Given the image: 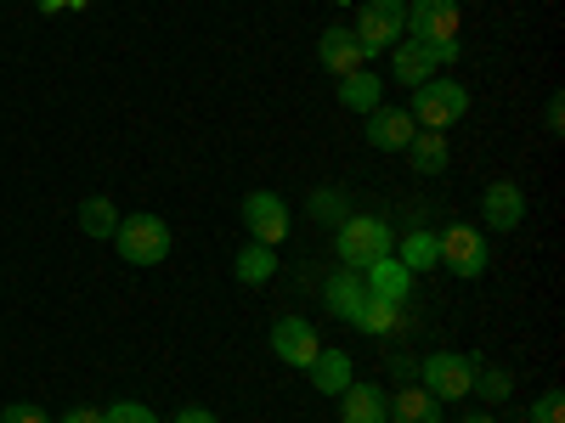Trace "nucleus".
Returning <instances> with one entry per match:
<instances>
[{
  "label": "nucleus",
  "mask_w": 565,
  "mask_h": 423,
  "mask_svg": "<svg viewBox=\"0 0 565 423\" xmlns=\"http://www.w3.org/2000/svg\"><path fill=\"white\" fill-rule=\"evenodd\" d=\"M436 243H441V265H447L452 276H481V271H487V238H481L476 226L458 220V226L441 231Z\"/></svg>",
  "instance_id": "0eeeda50"
},
{
  "label": "nucleus",
  "mask_w": 565,
  "mask_h": 423,
  "mask_svg": "<svg viewBox=\"0 0 565 423\" xmlns=\"http://www.w3.org/2000/svg\"><path fill=\"white\" fill-rule=\"evenodd\" d=\"M391 417L396 423H441V401L424 390V384H407L391 395Z\"/></svg>",
  "instance_id": "f3484780"
},
{
  "label": "nucleus",
  "mask_w": 565,
  "mask_h": 423,
  "mask_svg": "<svg viewBox=\"0 0 565 423\" xmlns=\"http://www.w3.org/2000/svg\"><path fill=\"white\" fill-rule=\"evenodd\" d=\"M413 135H418V124H413L407 108H385V102H380V108L367 113V141H373L380 153H402Z\"/></svg>",
  "instance_id": "9b49d317"
},
{
  "label": "nucleus",
  "mask_w": 565,
  "mask_h": 423,
  "mask_svg": "<svg viewBox=\"0 0 565 423\" xmlns=\"http://www.w3.org/2000/svg\"><path fill=\"white\" fill-rule=\"evenodd\" d=\"M334 249H340V260H345L351 271H367L373 260H385V254L396 249V238H391V226H385L380 215H345Z\"/></svg>",
  "instance_id": "f03ea898"
},
{
  "label": "nucleus",
  "mask_w": 565,
  "mask_h": 423,
  "mask_svg": "<svg viewBox=\"0 0 565 423\" xmlns=\"http://www.w3.org/2000/svg\"><path fill=\"white\" fill-rule=\"evenodd\" d=\"M380 97H385V79L367 74V68H356V74L340 79V102H345L351 113H373V108H380Z\"/></svg>",
  "instance_id": "aec40b11"
},
{
  "label": "nucleus",
  "mask_w": 565,
  "mask_h": 423,
  "mask_svg": "<svg viewBox=\"0 0 565 423\" xmlns=\"http://www.w3.org/2000/svg\"><path fill=\"white\" fill-rule=\"evenodd\" d=\"M458 423H498L492 412H469V417H458Z\"/></svg>",
  "instance_id": "2f4dec72"
},
{
  "label": "nucleus",
  "mask_w": 565,
  "mask_h": 423,
  "mask_svg": "<svg viewBox=\"0 0 565 423\" xmlns=\"http://www.w3.org/2000/svg\"><path fill=\"white\" fill-rule=\"evenodd\" d=\"M79 226H85V238H114L119 209H114L108 198H85V204H79Z\"/></svg>",
  "instance_id": "5701e85b"
},
{
  "label": "nucleus",
  "mask_w": 565,
  "mask_h": 423,
  "mask_svg": "<svg viewBox=\"0 0 565 423\" xmlns=\"http://www.w3.org/2000/svg\"><path fill=\"white\" fill-rule=\"evenodd\" d=\"M351 34H356V45H362V57L391 52V45L407 34V0H362Z\"/></svg>",
  "instance_id": "7ed1b4c3"
},
{
  "label": "nucleus",
  "mask_w": 565,
  "mask_h": 423,
  "mask_svg": "<svg viewBox=\"0 0 565 423\" xmlns=\"http://www.w3.org/2000/svg\"><path fill=\"white\" fill-rule=\"evenodd\" d=\"M317 57H322V68L334 74V79H345V74L367 68V57H362V45H356V34H351V29H322Z\"/></svg>",
  "instance_id": "4468645a"
},
{
  "label": "nucleus",
  "mask_w": 565,
  "mask_h": 423,
  "mask_svg": "<svg viewBox=\"0 0 565 423\" xmlns=\"http://www.w3.org/2000/svg\"><path fill=\"white\" fill-rule=\"evenodd\" d=\"M175 423H215V412L210 406H186V412H175Z\"/></svg>",
  "instance_id": "c85d7f7f"
},
{
  "label": "nucleus",
  "mask_w": 565,
  "mask_h": 423,
  "mask_svg": "<svg viewBox=\"0 0 565 423\" xmlns=\"http://www.w3.org/2000/svg\"><path fill=\"white\" fill-rule=\"evenodd\" d=\"M418 379L436 401H463L469 390H476V361L458 356V350H436L430 361H418Z\"/></svg>",
  "instance_id": "39448f33"
},
{
  "label": "nucleus",
  "mask_w": 565,
  "mask_h": 423,
  "mask_svg": "<svg viewBox=\"0 0 565 423\" xmlns=\"http://www.w3.org/2000/svg\"><path fill=\"white\" fill-rule=\"evenodd\" d=\"M481 215H487L492 231H514V226L526 220V193L514 181H492L487 198H481Z\"/></svg>",
  "instance_id": "f8f14e48"
},
{
  "label": "nucleus",
  "mask_w": 565,
  "mask_h": 423,
  "mask_svg": "<svg viewBox=\"0 0 565 423\" xmlns=\"http://www.w3.org/2000/svg\"><path fill=\"white\" fill-rule=\"evenodd\" d=\"M476 384L487 390V401H509V390H514V379L503 367H476Z\"/></svg>",
  "instance_id": "393cba45"
},
{
  "label": "nucleus",
  "mask_w": 565,
  "mask_h": 423,
  "mask_svg": "<svg viewBox=\"0 0 565 423\" xmlns=\"http://www.w3.org/2000/svg\"><path fill=\"white\" fill-rule=\"evenodd\" d=\"M362 282H367V294H380V300H407L413 294V271L396 260V254H385V260H373L367 271H362Z\"/></svg>",
  "instance_id": "2eb2a0df"
},
{
  "label": "nucleus",
  "mask_w": 565,
  "mask_h": 423,
  "mask_svg": "<svg viewBox=\"0 0 565 423\" xmlns=\"http://www.w3.org/2000/svg\"><path fill=\"white\" fill-rule=\"evenodd\" d=\"M559 119H565V108H559V97H554V102H548V130H554V135H559V130H565V124H559Z\"/></svg>",
  "instance_id": "7c9ffc66"
},
{
  "label": "nucleus",
  "mask_w": 565,
  "mask_h": 423,
  "mask_svg": "<svg viewBox=\"0 0 565 423\" xmlns=\"http://www.w3.org/2000/svg\"><path fill=\"white\" fill-rule=\"evenodd\" d=\"M396 316H402V305H396V300H380V294H367V300L356 305L351 327H362V334H391V327H396Z\"/></svg>",
  "instance_id": "4be33fe9"
},
{
  "label": "nucleus",
  "mask_w": 565,
  "mask_h": 423,
  "mask_svg": "<svg viewBox=\"0 0 565 423\" xmlns=\"http://www.w3.org/2000/svg\"><path fill=\"white\" fill-rule=\"evenodd\" d=\"M103 423H159L148 406H141V401H119V406H108L103 412Z\"/></svg>",
  "instance_id": "a878e982"
},
{
  "label": "nucleus",
  "mask_w": 565,
  "mask_h": 423,
  "mask_svg": "<svg viewBox=\"0 0 565 423\" xmlns=\"http://www.w3.org/2000/svg\"><path fill=\"white\" fill-rule=\"evenodd\" d=\"M396 260L418 276V271H436L441 265V243H436V231H407L402 238V249H396Z\"/></svg>",
  "instance_id": "412c9836"
},
{
  "label": "nucleus",
  "mask_w": 565,
  "mask_h": 423,
  "mask_svg": "<svg viewBox=\"0 0 565 423\" xmlns=\"http://www.w3.org/2000/svg\"><path fill=\"white\" fill-rule=\"evenodd\" d=\"M532 423H565V401H559V390H548V395L532 406Z\"/></svg>",
  "instance_id": "bb28decb"
},
{
  "label": "nucleus",
  "mask_w": 565,
  "mask_h": 423,
  "mask_svg": "<svg viewBox=\"0 0 565 423\" xmlns=\"http://www.w3.org/2000/svg\"><path fill=\"white\" fill-rule=\"evenodd\" d=\"M0 423H52V417H45L40 406H29V401H18V406L0 412Z\"/></svg>",
  "instance_id": "cd10ccee"
},
{
  "label": "nucleus",
  "mask_w": 565,
  "mask_h": 423,
  "mask_svg": "<svg viewBox=\"0 0 565 423\" xmlns=\"http://www.w3.org/2000/svg\"><path fill=\"white\" fill-rule=\"evenodd\" d=\"M322 300H328V311H334L340 322H351L356 316V305L367 300V282H362V271H340V276H328V289H322Z\"/></svg>",
  "instance_id": "dca6fc26"
},
{
  "label": "nucleus",
  "mask_w": 565,
  "mask_h": 423,
  "mask_svg": "<svg viewBox=\"0 0 565 423\" xmlns=\"http://www.w3.org/2000/svg\"><path fill=\"white\" fill-rule=\"evenodd\" d=\"M391 63H396V79L402 85H424V79H436L441 63H458V40H441V45H424V40H396L391 45Z\"/></svg>",
  "instance_id": "423d86ee"
},
{
  "label": "nucleus",
  "mask_w": 565,
  "mask_h": 423,
  "mask_svg": "<svg viewBox=\"0 0 565 423\" xmlns=\"http://www.w3.org/2000/svg\"><path fill=\"white\" fill-rule=\"evenodd\" d=\"M306 372H311V384L322 395H345V384H351V350H317V361Z\"/></svg>",
  "instance_id": "a211bd4d"
},
{
  "label": "nucleus",
  "mask_w": 565,
  "mask_h": 423,
  "mask_svg": "<svg viewBox=\"0 0 565 423\" xmlns=\"http://www.w3.org/2000/svg\"><path fill=\"white\" fill-rule=\"evenodd\" d=\"M407 113H413L418 130H441L447 135V124H458L469 113V90L458 79H424V85H413V108Z\"/></svg>",
  "instance_id": "f257e3e1"
},
{
  "label": "nucleus",
  "mask_w": 565,
  "mask_h": 423,
  "mask_svg": "<svg viewBox=\"0 0 565 423\" xmlns=\"http://www.w3.org/2000/svg\"><path fill=\"white\" fill-rule=\"evenodd\" d=\"M244 226H249V238L277 249L282 238H289V204H282L277 193H249L244 198Z\"/></svg>",
  "instance_id": "1a4fd4ad"
},
{
  "label": "nucleus",
  "mask_w": 565,
  "mask_h": 423,
  "mask_svg": "<svg viewBox=\"0 0 565 423\" xmlns=\"http://www.w3.org/2000/svg\"><path fill=\"white\" fill-rule=\"evenodd\" d=\"M340 423H391V395L380 384H345L340 395Z\"/></svg>",
  "instance_id": "ddd939ff"
},
{
  "label": "nucleus",
  "mask_w": 565,
  "mask_h": 423,
  "mask_svg": "<svg viewBox=\"0 0 565 423\" xmlns=\"http://www.w3.org/2000/svg\"><path fill=\"white\" fill-rule=\"evenodd\" d=\"M114 243L130 265H159V260H170V226L159 215H119Z\"/></svg>",
  "instance_id": "20e7f679"
},
{
  "label": "nucleus",
  "mask_w": 565,
  "mask_h": 423,
  "mask_svg": "<svg viewBox=\"0 0 565 423\" xmlns=\"http://www.w3.org/2000/svg\"><path fill=\"white\" fill-rule=\"evenodd\" d=\"M238 282H271V271H277V249H266V243H249L244 254H238Z\"/></svg>",
  "instance_id": "b1692460"
},
{
  "label": "nucleus",
  "mask_w": 565,
  "mask_h": 423,
  "mask_svg": "<svg viewBox=\"0 0 565 423\" xmlns=\"http://www.w3.org/2000/svg\"><path fill=\"white\" fill-rule=\"evenodd\" d=\"M334 7H351V0H334Z\"/></svg>",
  "instance_id": "473e14b6"
},
{
  "label": "nucleus",
  "mask_w": 565,
  "mask_h": 423,
  "mask_svg": "<svg viewBox=\"0 0 565 423\" xmlns=\"http://www.w3.org/2000/svg\"><path fill=\"white\" fill-rule=\"evenodd\" d=\"M63 423H103V412H90V406H74Z\"/></svg>",
  "instance_id": "c756f323"
},
{
  "label": "nucleus",
  "mask_w": 565,
  "mask_h": 423,
  "mask_svg": "<svg viewBox=\"0 0 565 423\" xmlns=\"http://www.w3.org/2000/svg\"><path fill=\"white\" fill-rule=\"evenodd\" d=\"M458 0H413L407 7V34L424 40V45H441V40H458Z\"/></svg>",
  "instance_id": "6e6552de"
},
{
  "label": "nucleus",
  "mask_w": 565,
  "mask_h": 423,
  "mask_svg": "<svg viewBox=\"0 0 565 423\" xmlns=\"http://www.w3.org/2000/svg\"><path fill=\"white\" fill-rule=\"evenodd\" d=\"M402 153H407V164H413L418 175H441V170H447V135H441V130H418Z\"/></svg>",
  "instance_id": "6ab92c4d"
},
{
  "label": "nucleus",
  "mask_w": 565,
  "mask_h": 423,
  "mask_svg": "<svg viewBox=\"0 0 565 423\" xmlns=\"http://www.w3.org/2000/svg\"><path fill=\"white\" fill-rule=\"evenodd\" d=\"M271 350H277L282 367H311L317 350H322V339H317V327H311L306 316H282V322L271 327Z\"/></svg>",
  "instance_id": "9d476101"
}]
</instances>
